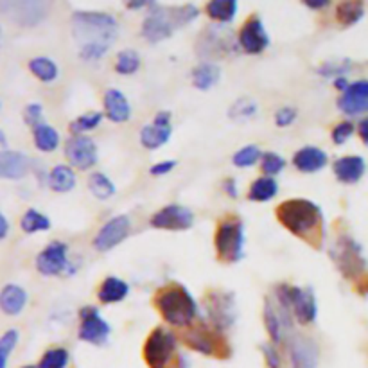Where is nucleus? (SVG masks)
Segmentation results:
<instances>
[{"instance_id":"864d4df0","label":"nucleus","mask_w":368,"mask_h":368,"mask_svg":"<svg viewBox=\"0 0 368 368\" xmlns=\"http://www.w3.org/2000/svg\"><path fill=\"white\" fill-rule=\"evenodd\" d=\"M357 133H359L361 140L368 146V117L359 123V126H357Z\"/></svg>"},{"instance_id":"c756f323","label":"nucleus","mask_w":368,"mask_h":368,"mask_svg":"<svg viewBox=\"0 0 368 368\" xmlns=\"http://www.w3.org/2000/svg\"><path fill=\"white\" fill-rule=\"evenodd\" d=\"M279 192V184L275 178L262 177L253 182L248 191V198L252 201H269L273 200Z\"/></svg>"},{"instance_id":"c9c22d12","label":"nucleus","mask_w":368,"mask_h":368,"mask_svg":"<svg viewBox=\"0 0 368 368\" xmlns=\"http://www.w3.org/2000/svg\"><path fill=\"white\" fill-rule=\"evenodd\" d=\"M20 226L26 234H35V232H42V230H49L50 228V219L47 216L40 214L38 211L35 208H29V211L23 214L22 221H20Z\"/></svg>"},{"instance_id":"4c0bfd02","label":"nucleus","mask_w":368,"mask_h":368,"mask_svg":"<svg viewBox=\"0 0 368 368\" xmlns=\"http://www.w3.org/2000/svg\"><path fill=\"white\" fill-rule=\"evenodd\" d=\"M70 354L63 347L49 349L40 359V368H67L69 367Z\"/></svg>"},{"instance_id":"473e14b6","label":"nucleus","mask_w":368,"mask_h":368,"mask_svg":"<svg viewBox=\"0 0 368 368\" xmlns=\"http://www.w3.org/2000/svg\"><path fill=\"white\" fill-rule=\"evenodd\" d=\"M29 70L38 77L43 83H50L58 77V65L52 62L50 58L45 56H38V58H33L29 62Z\"/></svg>"},{"instance_id":"412c9836","label":"nucleus","mask_w":368,"mask_h":368,"mask_svg":"<svg viewBox=\"0 0 368 368\" xmlns=\"http://www.w3.org/2000/svg\"><path fill=\"white\" fill-rule=\"evenodd\" d=\"M333 171H334V177L338 180L342 182V184H356L363 178L364 171H367V164L361 157H343V158H338L333 165Z\"/></svg>"},{"instance_id":"ddd939ff","label":"nucleus","mask_w":368,"mask_h":368,"mask_svg":"<svg viewBox=\"0 0 368 368\" xmlns=\"http://www.w3.org/2000/svg\"><path fill=\"white\" fill-rule=\"evenodd\" d=\"M131 232V221L128 216H116L104 223L103 228L94 238V248L97 252H110L124 241Z\"/></svg>"},{"instance_id":"bf43d9fd","label":"nucleus","mask_w":368,"mask_h":368,"mask_svg":"<svg viewBox=\"0 0 368 368\" xmlns=\"http://www.w3.org/2000/svg\"><path fill=\"white\" fill-rule=\"evenodd\" d=\"M178 368H191V364H189L187 357H185V356L178 357Z\"/></svg>"},{"instance_id":"e2e57ef3","label":"nucleus","mask_w":368,"mask_h":368,"mask_svg":"<svg viewBox=\"0 0 368 368\" xmlns=\"http://www.w3.org/2000/svg\"><path fill=\"white\" fill-rule=\"evenodd\" d=\"M361 293H368V282H367V286H363V288H361Z\"/></svg>"},{"instance_id":"39448f33","label":"nucleus","mask_w":368,"mask_h":368,"mask_svg":"<svg viewBox=\"0 0 368 368\" xmlns=\"http://www.w3.org/2000/svg\"><path fill=\"white\" fill-rule=\"evenodd\" d=\"M279 306L291 311L300 323H311L316 320V296L309 288H293L288 284H280L275 289Z\"/></svg>"},{"instance_id":"f3484780","label":"nucleus","mask_w":368,"mask_h":368,"mask_svg":"<svg viewBox=\"0 0 368 368\" xmlns=\"http://www.w3.org/2000/svg\"><path fill=\"white\" fill-rule=\"evenodd\" d=\"M289 359L293 368H316L318 347L306 336H293L289 340Z\"/></svg>"},{"instance_id":"5fc2aeb1","label":"nucleus","mask_w":368,"mask_h":368,"mask_svg":"<svg viewBox=\"0 0 368 368\" xmlns=\"http://www.w3.org/2000/svg\"><path fill=\"white\" fill-rule=\"evenodd\" d=\"M8 232H9V223L8 219H6V216L0 212V241L8 238Z\"/></svg>"},{"instance_id":"aec40b11","label":"nucleus","mask_w":368,"mask_h":368,"mask_svg":"<svg viewBox=\"0 0 368 368\" xmlns=\"http://www.w3.org/2000/svg\"><path fill=\"white\" fill-rule=\"evenodd\" d=\"M31 160L20 151L2 150L0 151V178L4 180H20L29 173Z\"/></svg>"},{"instance_id":"69168bd1","label":"nucleus","mask_w":368,"mask_h":368,"mask_svg":"<svg viewBox=\"0 0 368 368\" xmlns=\"http://www.w3.org/2000/svg\"><path fill=\"white\" fill-rule=\"evenodd\" d=\"M0 42H2V27H0Z\"/></svg>"},{"instance_id":"8fccbe9b","label":"nucleus","mask_w":368,"mask_h":368,"mask_svg":"<svg viewBox=\"0 0 368 368\" xmlns=\"http://www.w3.org/2000/svg\"><path fill=\"white\" fill-rule=\"evenodd\" d=\"M174 167H177V160H162L157 162L155 165H151L150 173L153 174V177H165V174L171 173Z\"/></svg>"},{"instance_id":"3c124183","label":"nucleus","mask_w":368,"mask_h":368,"mask_svg":"<svg viewBox=\"0 0 368 368\" xmlns=\"http://www.w3.org/2000/svg\"><path fill=\"white\" fill-rule=\"evenodd\" d=\"M223 189H225V192L230 196V198H238V196H239L238 184H235L234 178H228V180L223 182Z\"/></svg>"},{"instance_id":"680f3d73","label":"nucleus","mask_w":368,"mask_h":368,"mask_svg":"<svg viewBox=\"0 0 368 368\" xmlns=\"http://www.w3.org/2000/svg\"><path fill=\"white\" fill-rule=\"evenodd\" d=\"M6 367H8V356L0 354V368H6Z\"/></svg>"},{"instance_id":"0e129e2a","label":"nucleus","mask_w":368,"mask_h":368,"mask_svg":"<svg viewBox=\"0 0 368 368\" xmlns=\"http://www.w3.org/2000/svg\"><path fill=\"white\" fill-rule=\"evenodd\" d=\"M23 368H40V367H33V364H27V367H23Z\"/></svg>"},{"instance_id":"49530a36","label":"nucleus","mask_w":368,"mask_h":368,"mask_svg":"<svg viewBox=\"0 0 368 368\" xmlns=\"http://www.w3.org/2000/svg\"><path fill=\"white\" fill-rule=\"evenodd\" d=\"M16 343H18V330L16 329H9L6 330L2 336H0V354L9 357V354L15 350Z\"/></svg>"},{"instance_id":"c85d7f7f","label":"nucleus","mask_w":368,"mask_h":368,"mask_svg":"<svg viewBox=\"0 0 368 368\" xmlns=\"http://www.w3.org/2000/svg\"><path fill=\"white\" fill-rule=\"evenodd\" d=\"M49 187L54 192H69L76 187V173L69 165H56L49 173Z\"/></svg>"},{"instance_id":"6e6d98bb","label":"nucleus","mask_w":368,"mask_h":368,"mask_svg":"<svg viewBox=\"0 0 368 368\" xmlns=\"http://www.w3.org/2000/svg\"><path fill=\"white\" fill-rule=\"evenodd\" d=\"M303 4L311 9H322L325 8L327 4H330L329 0H303Z\"/></svg>"},{"instance_id":"f257e3e1","label":"nucleus","mask_w":368,"mask_h":368,"mask_svg":"<svg viewBox=\"0 0 368 368\" xmlns=\"http://www.w3.org/2000/svg\"><path fill=\"white\" fill-rule=\"evenodd\" d=\"M72 27L79 56L87 62L103 58L119 35L117 20L103 11H76L72 16Z\"/></svg>"},{"instance_id":"de8ad7c7","label":"nucleus","mask_w":368,"mask_h":368,"mask_svg":"<svg viewBox=\"0 0 368 368\" xmlns=\"http://www.w3.org/2000/svg\"><path fill=\"white\" fill-rule=\"evenodd\" d=\"M296 119V110L293 106H282L275 113V124L279 128L291 126Z\"/></svg>"},{"instance_id":"cd10ccee","label":"nucleus","mask_w":368,"mask_h":368,"mask_svg":"<svg viewBox=\"0 0 368 368\" xmlns=\"http://www.w3.org/2000/svg\"><path fill=\"white\" fill-rule=\"evenodd\" d=\"M219 76H221V70L216 63H201L192 70V84L198 90H208L218 83Z\"/></svg>"},{"instance_id":"9b49d317","label":"nucleus","mask_w":368,"mask_h":368,"mask_svg":"<svg viewBox=\"0 0 368 368\" xmlns=\"http://www.w3.org/2000/svg\"><path fill=\"white\" fill-rule=\"evenodd\" d=\"M208 318L214 323L218 330H225L234 323L235 320V303L234 295L230 293L212 291L205 300Z\"/></svg>"},{"instance_id":"423d86ee","label":"nucleus","mask_w":368,"mask_h":368,"mask_svg":"<svg viewBox=\"0 0 368 368\" xmlns=\"http://www.w3.org/2000/svg\"><path fill=\"white\" fill-rule=\"evenodd\" d=\"M218 259L223 262H238L242 259L245 248V226L239 218L225 219L219 223L214 238Z\"/></svg>"},{"instance_id":"b1692460","label":"nucleus","mask_w":368,"mask_h":368,"mask_svg":"<svg viewBox=\"0 0 368 368\" xmlns=\"http://www.w3.org/2000/svg\"><path fill=\"white\" fill-rule=\"evenodd\" d=\"M27 303L26 289L16 284H8L0 289V311L9 316L20 315Z\"/></svg>"},{"instance_id":"f03ea898","label":"nucleus","mask_w":368,"mask_h":368,"mask_svg":"<svg viewBox=\"0 0 368 368\" xmlns=\"http://www.w3.org/2000/svg\"><path fill=\"white\" fill-rule=\"evenodd\" d=\"M277 219L296 238H302L316 248L322 246L323 214L322 208L313 201L302 198L284 201L277 207Z\"/></svg>"},{"instance_id":"6e6552de","label":"nucleus","mask_w":368,"mask_h":368,"mask_svg":"<svg viewBox=\"0 0 368 368\" xmlns=\"http://www.w3.org/2000/svg\"><path fill=\"white\" fill-rule=\"evenodd\" d=\"M330 257L336 262L338 269L342 272L345 279H359L367 269V259L363 257V250L347 234L338 238L336 245L330 250Z\"/></svg>"},{"instance_id":"f8f14e48","label":"nucleus","mask_w":368,"mask_h":368,"mask_svg":"<svg viewBox=\"0 0 368 368\" xmlns=\"http://www.w3.org/2000/svg\"><path fill=\"white\" fill-rule=\"evenodd\" d=\"M65 157L70 165L81 171L92 169L97 164V147L87 135H76L65 143Z\"/></svg>"},{"instance_id":"13d9d810","label":"nucleus","mask_w":368,"mask_h":368,"mask_svg":"<svg viewBox=\"0 0 368 368\" xmlns=\"http://www.w3.org/2000/svg\"><path fill=\"white\" fill-rule=\"evenodd\" d=\"M334 87H336L338 90L345 92V90L349 89V81H347V77H338V79H334Z\"/></svg>"},{"instance_id":"7ed1b4c3","label":"nucleus","mask_w":368,"mask_h":368,"mask_svg":"<svg viewBox=\"0 0 368 368\" xmlns=\"http://www.w3.org/2000/svg\"><path fill=\"white\" fill-rule=\"evenodd\" d=\"M157 4V2H155ZM151 6L146 20L143 23V36L150 43H158L173 36V33L180 27L191 23L200 15L198 8L192 4L180 6V8H164V6Z\"/></svg>"},{"instance_id":"c03bdc74","label":"nucleus","mask_w":368,"mask_h":368,"mask_svg":"<svg viewBox=\"0 0 368 368\" xmlns=\"http://www.w3.org/2000/svg\"><path fill=\"white\" fill-rule=\"evenodd\" d=\"M43 119V106L40 103H31L27 104L26 110H23V121H26V124H29V126L36 128L40 126Z\"/></svg>"},{"instance_id":"58836bf2","label":"nucleus","mask_w":368,"mask_h":368,"mask_svg":"<svg viewBox=\"0 0 368 368\" xmlns=\"http://www.w3.org/2000/svg\"><path fill=\"white\" fill-rule=\"evenodd\" d=\"M101 121H103V113H101V111H90V113H84V116H79L77 119H74L72 123H70L69 126L70 133H74V137L81 133H87V131L99 126Z\"/></svg>"},{"instance_id":"dca6fc26","label":"nucleus","mask_w":368,"mask_h":368,"mask_svg":"<svg viewBox=\"0 0 368 368\" xmlns=\"http://www.w3.org/2000/svg\"><path fill=\"white\" fill-rule=\"evenodd\" d=\"M0 9L20 26H35L47 15L45 2H0Z\"/></svg>"},{"instance_id":"ea45409f","label":"nucleus","mask_w":368,"mask_h":368,"mask_svg":"<svg viewBox=\"0 0 368 368\" xmlns=\"http://www.w3.org/2000/svg\"><path fill=\"white\" fill-rule=\"evenodd\" d=\"M257 110L259 106L255 101L248 99V97H242V99H238L234 104H232L228 116H230V119L234 121H248L257 113Z\"/></svg>"},{"instance_id":"a18cd8bd","label":"nucleus","mask_w":368,"mask_h":368,"mask_svg":"<svg viewBox=\"0 0 368 368\" xmlns=\"http://www.w3.org/2000/svg\"><path fill=\"white\" fill-rule=\"evenodd\" d=\"M354 133V124L350 121H343V123L338 124L336 128L333 130V143L338 144V146H342L352 137Z\"/></svg>"},{"instance_id":"6ab92c4d","label":"nucleus","mask_w":368,"mask_h":368,"mask_svg":"<svg viewBox=\"0 0 368 368\" xmlns=\"http://www.w3.org/2000/svg\"><path fill=\"white\" fill-rule=\"evenodd\" d=\"M338 104L347 116H357L368 111V81L363 79L349 84V89L342 94Z\"/></svg>"},{"instance_id":"f704fd0d","label":"nucleus","mask_w":368,"mask_h":368,"mask_svg":"<svg viewBox=\"0 0 368 368\" xmlns=\"http://www.w3.org/2000/svg\"><path fill=\"white\" fill-rule=\"evenodd\" d=\"M89 189L99 200H108V198L116 194V185L104 173H94L89 178Z\"/></svg>"},{"instance_id":"37998d69","label":"nucleus","mask_w":368,"mask_h":368,"mask_svg":"<svg viewBox=\"0 0 368 368\" xmlns=\"http://www.w3.org/2000/svg\"><path fill=\"white\" fill-rule=\"evenodd\" d=\"M350 70V62L349 60H343V62H327L323 63L318 69V72L323 77H345V74Z\"/></svg>"},{"instance_id":"a211bd4d","label":"nucleus","mask_w":368,"mask_h":368,"mask_svg":"<svg viewBox=\"0 0 368 368\" xmlns=\"http://www.w3.org/2000/svg\"><path fill=\"white\" fill-rule=\"evenodd\" d=\"M185 345L191 347L196 352H201L205 356H218L221 338L208 327H196V329L187 330L184 334Z\"/></svg>"},{"instance_id":"bb28decb","label":"nucleus","mask_w":368,"mask_h":368,"mask_svg":"<svg viewBox=\"0 0 368 368\" xmlns=\"http://www.w3.org/2000/svg\"><path fill=\"white\" fill-rule=\"evenodd\" d=\"M171 133H173V128L171 126H160V124L155 123L147 124V126L140 130V144L150 151L158 150L171 138Z\"/></svg>"},{"instance_id":"e433bc0d","label":"nucleus","mask_w":368,"mask_h":368,"mask_svg":"<svg viewBox=\"0 0 368 368\" xmlns=\"http://www.w3.org/2000/svg\"><path fill=\"white\" fill-rule=\"evenodd\" d=\"M140 67V58L135 50L126 49L121 50L117 54V62H116V72L121 74V76H131L135 74Z\"/></svg>"},{"instance_id":"79ce46f5","label":"nucleus","mask_w":368,"mask_h":368,"mask_svg":"<svg viewBox=\"0 0 368 368\" xmlns=\"http://www.w3.org/2000/svg\"><path fill=\"white\" fill-rule=\"evenodd\" d=\"M286 167V160L280 155L273 153V151H268V153L262 155L261 158V169L262 173L266 174V177H275V174H279L282 169Z\"/></svg>"},{"instance_id":"2f4dec72","label":"nucleus","mask_w":368,"mask_h":368,"mask_svg":"<svg viewBox=\"0 0 368 368\" xmlns=\"http://www.w3.org/2000/svg\"><path fill=\"white\" fill-rule=\"evenodd\" d=\"M235 13H238L235 0H212L207 4V15L216 22H232Z\"/></svg>"},{"instance_id":"603ef678","label":"nucleus","mask_w":368,"mask_h":368,"mask_svg":"<svg viewBox=\"0 0 368 368\" xmlns=\"http://www.w3.org/2000/svg\"><path fill=\"white\" fill-rule=\"evenodd\" d=\"M153 123L160 124V126H171V113L169 111H158Z\"/></svg>"},{"instance_id":"4be33fe9","label":"nucleus","mask_w":368,"mask_h":368,"mask_svg":"<svg viewBox=\"0 0 368 368\" xmlns=\"http://www.w3.org/2000/svg\"><path fill=\"white\" fill-rule=\"evenodd\" d=\"M104 113L111 123H126L130 121L131 106L124 94L117 89H110L104 94Z\"/></svg>"},{"instance_id":"1a4fd4ad","label":"nucleus","mask_w":368,"mask_h":368,"mask_svg":"<svg viewBox=\"0 0 368 368\" xmlns=\"http://www.w3.org/2000/svg\"><path fill=\"white\" fill-rule=\"evenodd\" d=\"M79 340L81 342L92 343V345H104L110 338V325L101 316L97 307L84 306L79 311Z\"/></svg>"},{"instance_id":"a878e982","label":"nucleus","mask_w":368,"mask_h":368,"mask_svg":"<svg viewBox=\"0 0 368 368\" xmlns=\"http://www.w3.org/2000/svg\"><path fill=\"white\" fill-rule=\"evenodd\" d=\"M128 293H130V286L124 280L117 279V277H108L103 280L97 296L103 303H116L126 299Z\"/></svg>"},{"instance_id":"393cba45","label":"nucleus","mask_w":368,"mask_h":368,"mask_svg":"<svg viewBox=\"0 0 368 368\" xmlns=\"http://www.w3.org/2000/svg\"><path fill=\"white\" fill-rule=\"evenodd\" d=\"M264 323H266V330H268L269 338H272L273 343H280L282 342V336H284V327L286 329H291V323L282 316V313L273 307V303L269 300H266L264 303Z\"/></svg>"},{"instance_id":"052dcab7","label":"nucleus","mask_w":368,"mask_h":368,"mask_svg":"<svg viewBox=\"0 0 368 368\" xmlns=\"http://www.w3.org/2000/svg\"><path fill=\"white\" fill-rule=\"evenodd\" d=\"M0 146L8 147V138H6V133L2 130H0Z\"/></svg>"},{"instance_id":"72a5a7b5","label":"nucleus","mask_w":368,"mask_h":368,"mask_svg":"<svg viewBox=\"0 0 368 368\" xmlns=\"http://www.w3.org/2000/svg\"><path fill=\"white\" fill-rule=\"evenodd\" d=\"M363 2H342L336 9L338 22L343 23V26H354L363 18Z\"/></svg>"},{"instance_id":"2eb2a0df","label":"nucleus","mask_w":368,"mask_h":368,"mask_svg":"<svg viewBox=\"0 0 368 368\" xmlns=\"http://www.w3.org/2000/svg\"><path fill=\"white\" fill-rule=\"evenodd\" d=\"M67 268H69L67 245L62 241H52L50 245H47L45 250H42L38 253V257H36V269L42 275H60Z\"/></svg>"},{"instance_id":"4d7b16f0","label":"nucleus","mask_w":368,"mask_h":368,"mask_svg":"<svg viewBox=\"0 0 368 368\" xmlns=\"http://www.w3.org/2000/svg\"><path fill=\"white\" fill-rule=\"evenodd\" d=\"M147 4H155V2H147V0H131V2H126L128 9H143L146 8Z\"/></svg>"},{"instance_id":"4468645a","label":"nucleus","mask_w":368,"mask_h":368,"mask_svg":"<svg viewBox=\"0 0 368 368\" xmlns=\"http://www.w3.org/2000/svg\"><path fill=\"white\" fill-rule=\"evenodd\" d=\"M238 43L248 54H261L262 50L268 49L269 36L259 16H252L246 20L238 35Z\"/></svg>"},{"instance_id":"a19ab883","label":"nucleus","mask_w":368,"mask_h":368,"mask_svg":"<svg viewBox=\"0 0 368 368\" xmlns=\"http://www.w3.org/2000/svg\"><path fill=\"white\" fill-rule=\"evenodd\" d=\"M261 158L262 153L257 146H245L234 155L232 162H234L235 167H252V165L257 164Z\"/></svg>"},{"instance_id":"7c9ffc66","label":"nucleus","mask_w":368,"mask_h":368,"mask_svg":"<svg viewBox=\"0 0 368 368\" xmlns=\"http://www.w3.org/2000/svg\"><path fill=\"white\" fill-rule=\"evenodd\" d=\"M33 138H35V146L43 153H50L58 147L60 144V133L54 130L49 124H40L33 131Z\"/></svg>"},{"instance_id":"5701e85b","label":"nucleus","mask_w":368,"mask_h":368,"mask_svg":"<svg viewBox=\"0 0 368 368\" xmlns=\"http://www.w3.org/2000/svg\"><path fill=\"white\" fill-rule=\"evenodd\" d=\"M293 165L302 173H318L320 169L327 165V155L320 147L306 146L296 151L293 157Z\"/></svg>"},{"instance_id":"09e8293b","label":"nucleus","mask_w":368,"mask_h":368,"mask_svg":"<svg viewBox=\"0 0 368 368\" xmlns=\"http://www.w3.org/2000/svg\"><path fill=\"white\" fill-rule=\"evenodd\" d=\"M262 354H264V359H266V364H268V368H282V359H280L275 347L266 343V345H262Z\"/></svg>"},{"instance_id":"9d476101","label":"nucleus","mask_w":368,"mask_h":368,"mask_svg":"<svg viewBox=\"0 0 368 368\" xmlns=\"http://www.w3.org/2000/svg\"><path fill=\"white\" fill-rule=\"evenodd\" d=\"M194 225V214L191 208L184 207V205L171 203L158 211L157 214L151 216V226L153 228H160V230H189Z\"/></svg>"},{"instance_id":"0eeeda50","label":"nucleus","mask_w":368,"mask_h":368,"mask_svg":"<svg viewBox=\"0 0 368 368\" xmlns=\"http://www.w3.org/2000/svg\"><path fill=\"white\" fill-rule=\"evenodd\" d=\"M174 354H177V336L167 329L151 330L144 343V359L150 368H178L174 367Z\"/></svg>"},{"instance_id":"20e7f679","label":"nucleus","mask_w":368,"mask_h":368,"mask_svg":"<svg viewBox=\"0 0 368 368\" xmlns=\"http://www.w3.org/2000/svg\"><path fill=\"white\" fill-rule=\"evenodd\" d=\"M155 306L160 311L162 318L174 327L191 325L198 315V303L191 293L180 284H169L158 289Z\"/></svg>"}]
</instances>
